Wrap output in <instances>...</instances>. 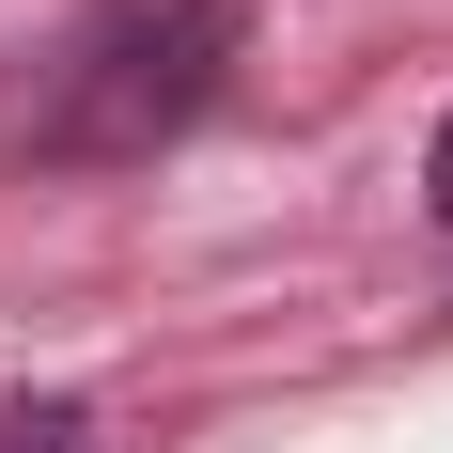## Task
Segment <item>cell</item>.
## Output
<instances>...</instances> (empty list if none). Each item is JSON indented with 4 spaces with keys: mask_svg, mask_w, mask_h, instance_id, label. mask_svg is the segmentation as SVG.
<instances>
[{
    "mask_svg": "<svg viewBox=\"0 0 453 453\" xmlns=\"http://www.w3.org/2000/svg\"><path fill=\"white\" fill-rule=\"evenodd\" d=\"M250 47L234 0H110L63 63H47V110H32V157L63 173H110V157H157V141L219 94V63Z\"/></svg>",
    "mask_w": 453,
    "mask_h": 453,
    "instance_id": "6da1fadb",
    "label": "cell"
},
{
    "mask_svg": "<svg viewBox=\"0 0 453 453\" xmlns=\"http://www.w3.org/2000/svg\"><path fill=\"white\" fill-rule=\"evenodd\" d=\"M422 219L453 234V110H438V141H422Z\"/></svg>",
    "mask_w": 453,
    "mask_h": 453,
    "instance_id": "3957f363",
    "label": "cell"
},
{
    "mask_svg": "<svg viewBox=\"0 0 453 453\" xmlns=\"http://www.w3.org/2000/svg\"><path fill=\"white\" fill-rule=\"evenodd\" d=\"M0 453H126V422L94 407V391H16L0 407Z\"/></svg>",
    "mask_w": 453,
    "mask_h": 453,
    "instance_id": "7a4b0ae2",
    "label": "cell"
}]
</instances>
